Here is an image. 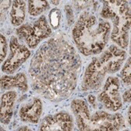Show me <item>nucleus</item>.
I'll return each mask as SVG.
<instances>
[{"instance_id":"obj_1","label":"nucleus","mask_w":131,"mask_h":131,"mask_svg":"<svg viewBox=\"0 0 131 131\" xmlns=\"http://www.w3.org/2000/svg\"><path fill=\"white\" fill-rule=\"evenodd\" d=\"M81 59L68 40L54 37L44 43L33 57L29 69L34 89L52 101L68 98L74 90Z\"/></svg>"},{"instance_id":"obj_2","label":"nucleus","mask_w":131,"mask_h":131,"mask_svg":"<svg viewBox=\"0 0 131 131\" xmlns=\"http://www.w3.org/2000/svg\"><path fill=\"white\" fill-rule=\"evenodd\" d=\"M111 30L108 21L96 16L89 11L83 12L72 31L74 43L85 56L97 54L106 45Z\"/></svg>"},{"instance_id":"obj_3","label":"nucleus","mask_w":131,"mask_h":131,"mask_svg":"<svg viewBox=\"0 0 131 131\" xmlns=\"http://www.w3.org/2000/svg\"><path fill=\"white\" fill-rule=\"evenodd\" d=\"M103 19H110L113 23L111 39L118 46L126 48L129 44L130 7L126 1H104L101 12Z\"/></svg>"},{"instance_id":"obj_4","label":"nucleus","mask_w":131,"mask_h":131,"mask_svg":"<svg viewBox=\"0 0 131 131\" xmlns=\"http://www.w3.org/2000/svg\"><path fill=\"white\" fill-rule=\"evenodd\" d=\"M19 38L24 40L30 48H35L43 39L51 34V30L43 16L32 25L25 24L16 30Z\"/></svg>"},{"instance_id":"obj_5","label":"nucleus","mask_w":131,"mask_h":131,"mask_svg":"<svg viewBox=\"0 0 131 131\" xmlns=\"http://www.w3.org/2000/svg\"><path fill=\"white\" fill-rule=\"evenodd\" d=\"M91 130L112 131L125 128V121L120 114H110L104 111H98L90 118Z\"/></svg>"},{"instance_id":"obj_6","label":"nucleus","mask_w":131,"mask_h":131,"mask_svg":"<svg viewBox=\"0 0 131 131\" xmlns=\"http://www.w3.org/2000/svg\"><path fill=\"white\" fill-rule=\"evenodd\" d=\"M99 100L106 109L116 112L122 107V99L119 94V82L117 78L109 77L105 83L103 91Z\"/></svg>"},{"instance_id":"obj_7","label":"nucleus","mask_w":131,"mask_h":131,"mask_svg":"<svg viewBox=\"0 0 131 131\" xmlns=\"http://www.w3.org/2000/svg\"><path fill=\"white\" fill-rule=\"evenodd\" d=\"M30 55V51L24 45L19 43L17 39L12 37L10 41V54L4 62L2 70L7 74L14 73Z\"/></svg>"},{"instance_id":"obj_8","label":"nucleus","mask_w":131,"mask_h":131,"mask_svg":"<svg viewBox=\"0 0 131 131\" xmlns=\"http://www.w3.org/2000/svg\"><path fill=\"white\" fill-rule=\"evenodd\" d=\"M106 71L100 64L99 58H94L87 67L82 83V89L85 91L99 89L103 82Z\"/></svg>"},{"instance_id":"obj_9","label":"nucleus","mask_w":131,"mask_h":131,"mask_svg":"<svg viewBox=\"0 0 131 131\" xmlns=\"http://www.w3.org/2000/svg\"><path fill=\"white\" fill-rule=\"evenodd\" d=\"M126 58L124 50L112 45L102 54L99 61L106 73L113 74L121 68Z\"/></svg>"},{"instance_id":"obj_10","label":"nucleus","mask_w":131,"mask_h":131,"mask_svg":"<svg viewBox=\"0 0 131 131\" xmlns=\"http://www.w3.org/2000/svg\"><path fill=\"white\" fill-rule=\"evenodd\" d=\"M74 122L72 117L67 113L61 112L55 115L46 116L40 125V130L69 131L73 129Z\"/></svg>"},{"instance_id":"obj_11","label":"nucleus","mask_w":131,"mask_h":131,"mask_svg":"<svg viewBox=\"0 0 131 131\" xmlns=\"http://www.w3.org/2000/svg\"><path fill=\"white\" fill-rule=\"evenodd\" d=\"M71 109L75 116L78 129L91 130V115L87 103L82 99H74L71 102Z\"/></svg>"},{"instance_id":"obj_12","label":"nucleus","mask_w":131,"mask_h":131,"mask_svg":"<svg viewBox=\"0 0 131 131\" xmlns=\"http://www.w3.org/2000/svg\"><path fill=\"white\" fill-rule=\"evenodd\" d=\"M42 113V102L39 99H34L31 102L23 105L19 111V117L26 123H37Z\"/></svg>"},{"instance_id":"obj_13","label":"nucleus","mask_w":131,"mask_h":131,"mask_svg":"<svg viewBox=\"0 0 131 131\" xmlns=\"http://www.w3.org/2000/svg\"><path fill=\"white\" fill-rule=\"evenodd\" d=\"M17 94L15 92H7L2 95L1 99V122L4 124L9 123L13 114V108Z\"/></svg>"},{"instance_id":"obj_14","label":"nucleus","mask_w":131,"mask_h":131,"mask_svg":"<svg viewBox=\"0 0 131 131\" xmlns=\"http://www.w3.org/2000/svg\"><path fill=\"white\" fill-rule=\"evenodd\" d=\"M1 86L4 89L18 88L26 92L28 89L27 77L23 73L17 74L15 76H3L1 78Z\"/></svg>"},{"instance_id":"obj_15","label":"nucleus","mask_w":131,"mask_h":131,"mask_svg":"<svg viewBox=\"0 0 131 131\" xmlns=\"http://www.w3.org/2000/svg\"><path fill=\"white\" fill-rule=\"evenodd\" d=\"M26 16V3L24 1H13L10 12L11 23L13 26L21 25Z\"/></svg>"},{"instance_id":"obj_16","label":"nucleus","mask_w":131,"mask_h":131,"mask_svg":"<svg viewBox=\"0 0 131 131\" xmlns=\"http://www.w3.org/2000/svg\"><path fill=\"white\" fill-rule=\"evenodd\" d=\"M28 11L31 16H38L41 14L43 12L47 10L49 8V3L47 1H34L28 2Z\"/></svg>"},{"instance_id":"obj_17","label":"nucleus","mask_w":131,"mask_h":131,"mask_svg":"<svg viewBox=\"0 0 131 131\" xmlns=\"http://www.w3.org/2000/svg\"><path fill=\"white\" fill-rule=\"evenodd\" d=\"M131 72V61H130V58L127 60L125 66L123 67V68L122 69L121 71V78L122 80L123 81L124 83H126V85H130V73Z\"/></svg>"},{"instance_id":"obj_18","label":"nucleus","mask_w":131,"mask_h":131,"mask_svg":"<svg viewBox=\"0 0 131 131\" xmlns=\"http://www.w3.org/2000/svg\"><path fill=\"white\" fill-rule=\"evenodd\" d=\"M50 23L53 28L57 29L60 25V19H61V12L58 9H52L49 15Z\"/></svg>"},{"instance_id":"obj_19","label":"nucleus","mask_w":131,"mask_h":131,"mask_svg":"<svg viewBox=\"0 0 131 131\" xmlns=\"http://www.w3.org/2000/svg\"><path fill=\"white\" fill-rule=\"evenodd\" d=\"M0 50H1V52H0V54H1V61H3L6 55V53H7V41H6V37L1 34V40H0Z\"/></svg>"},{"instance_id":"obj_20","label":"nucleus","mask_w":131,"mask_h":131,"mask_svg":"<svg viewBox=\"0 0 131 131\" xmlns=\"http://www.w3.org/2000/svg\"><path fill=\"white\" fill-rule=\"evenodd\" d=\"M65 12L67 14V19H68V24L71 25V23H73V21H74V16H73V12L71 10V7L70 6H65Z\"/></svg>"},{"instance_id":"obj_21","label":"nucleus","mask_w":131,"mask_h":131,"mask_svg":"<svg viewBox=\"0 0 131 131\" xmlns=\"http://www.w3.org/2000/svg\"><path fill=\"white\" fill-rule=\"evenodd\" d=\"M74 3H77V4H74L77 9H84L87 6H91L90 3H92V2L91 1H76L74 2Z\"/></svg>"},{"instance_id":"obj_22","label":"nucleus","mask_w":131,"mask_h":131,"mask_svg":"<svg viewBox=\"0 0 131 131\" xmlns=\"http://www.w3.org/2000/svg\"><path fill=\"white\" fill-rule=\"evenodd\" d=\"M1 3H2L1 5V14H2L3 13V11L6 12L9 9V7L10 6L11 2L10 1H4V2L1 1Z\"/></svg>"},{"instance_id":"obj_23","label":"nucleus","mask_w":131,"mask_h":131,"mask_svg":"<svg viewBox=\"0 0 131 131\" xmlns=\"http://www.w3.org/2000/svg\"><path fill=\"white\" fill-rule=\"evenodd\" d=\"M130 94H131V92H130V89L127 90L126 92H124V94L123 95V99L124 102H130Z\"/></svg>"},{"instance_id":"obj_24","label":"nucleus","mask_w":131,"mask_h":131,"mask_svg":"<svg viewBox=\"0 0 131 131\" xmlns=\"http://www.w3.org/2000/svg\"><path fill=\"white\" fill-rule=\"evenodd\" d=\"M89 102L92 104V105H93L94 106V107L95 106V96H93V95H89Z\"/></svg>"},{"instance_id":"obj_25","label":"nucleus","mask_w":131,"mask_h":131,"mask_svg":"<svg viewBox=\"0 0 131 131\" xmlns=\"http://www.w3.org/2000/svg\"><path fill=\"white\" fill-rule=\"evenodd\" d=\"M128 122L130 124V107L129 108V110H128Z\"/></svg>"},{"instance_id":"obj_26","label":"nucleus","mask_w":131,"mask_h":131,"mask_svg":"<svg viewBox=\"0 0 131 131\" xmlns=\"http://www.w3.org/2000/svg\"><path fill=\"white\" fill-rule=\"evenodd\" d=\"M18 130H30V129L25 126V127H20L19 129H18Z\"/></svg>"},{"instance_id":"obj_27","label":"nucleus","mask_w":131,"mask_h":131,"mask_svg":"<svg viewBox=\"0 0 131 131\" xmlns=\"http://www.w3.org/2000/svg\"><path fill=\"white\" fill-rule=\"evenodd\" d=\"M51 3H53V4H54V5H56V6H57V5H58V4L60 3V2H59V1H51Z\"/></svg>"}]
</instances>
